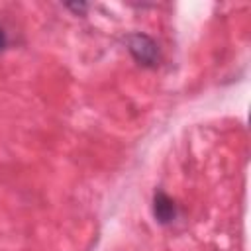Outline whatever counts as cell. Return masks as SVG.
<instances>
[{"mask_svg": "<svg viewBox=\"0 0 251 251\" xmlns=\"http://www.w3.org/2000/svg\"><path fill=\"white\" fill-rule=\"evenodd\" d=\"M127 49H129V53L133 55V59H135L139 65L155 67L157 61H159L157 43H155L151 37L143 35V33L129 35V37H127Z\"/></svg>", "mask_w": 251, "mask_h": 251, "instance_id": "cell-1", "label": "cell"}, {"mask_svg": "<svg viewBox=\"0 0 251 251\" xmlns=\"http://www.w3.org/2000/svg\"><path fill=\"white\" fill-rule=\"evenodd\" d=\"M6 45H8V35H6V31L0 27V51H4Z\"/></svg>", "mask_w": 251, "mask_h": 251, "instance_id": "cell-3", "label": "cell"}, {"mask_svg": "<svg viewBox=\"0 0 251 251\" xmlns=\"http://www.w3.org/2000/svg\"><path fill=\"white\" fill-rule=\"evenodd\" d=\"M153 216H155V220H157L159 224H163V226L171 224V222L176 218V204H175L173 198L167 196L163 190L155 192V196H153Z\"/></svg>", "mask_w": 251, "mask_h": 251, "instance_id": "cell-2", "label": "cell"}, {"mask_svg": "<svg viewBox=\"0 0 251 251\" xmlns=\"http://www.w3.org/2000/svg\"><path fill=\"white\" fill-rule=\"evenodd\" d=\"M67 8H71V10H76V12H84V10H86V4H69Z\"/></svg>", "mask_w": 251, "mask_h": 251, "instance_id": "cell-4", "label": "cell"}]
</instances>
